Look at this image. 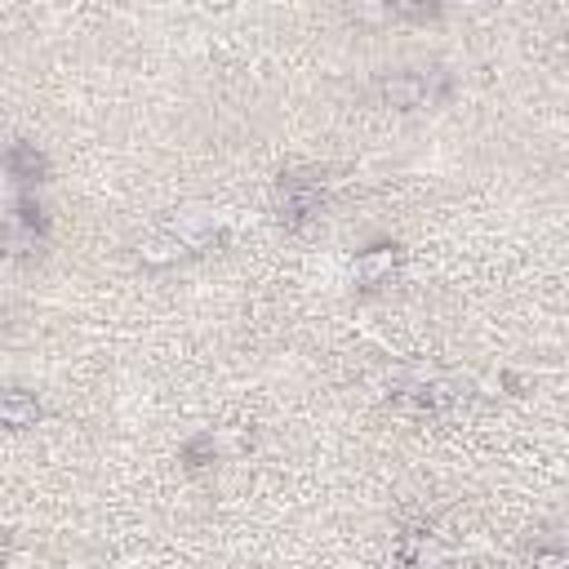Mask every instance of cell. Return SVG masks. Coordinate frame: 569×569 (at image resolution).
Returning a JSON list of instances; mask_svg holds the SVG:
<instances>
[{"mask_svg": "<svg viewBox=\"0 0 569 569\" xmlns=\"http://www.w3.org/2000/svg\"><path fill=\"white\" fill-rule=\"evenodd\" d=\"M0 413H4V422H9V427H36L40 405H36V400H27L22 391H9V396H4V405H0Z\"/></svg>", "mask_w": 569, "mask_h": 569, "instance_id": "4", "label": "cell"}, {"mask_svg": "<svg viewBox=\"0 0 569 569\" xmlns=\"http://www.w3.org/2000/svg\"><path fill=\"white\" fill-rule=\"evenodd\" d=\"M276 209H280V222H284V227H307V222L325 209V182H320V178H302V173L280 178V187H276Z\"/></svg>", "mask_w": 569, "mask_h": 569, "instance_id": "1", "label": "cell"}, {"mask_svg": "<svg viewBox=\"0 0 569 569\" xmlns=\"http://www.w3.org/2000/svg\"><path fill=\"white\" fill-rule=\"evenodd\" d=\"M396 262H400L396 244H378V249H365V253L356 258V280H360V284H369V289H378V284H387V280H391Z\"/></svg>", "mask_w": 569, "mask_h": 569, "instance_id": "2", "label": "cell"}, {"mask_svg": "<svg viewBox=\"0 0 569 569\" xmlns=\"http://www.w3.org/2000/svg\"><path fill=\"white\" fill-rule=\"evenodd\" d=\"M382 93L391 98V107H422L431 98V84L427 76H391L382 80Z\"/></svg>", "mask_w": 569, "mask_h": 569, "instance_id": "3", "label": "cell"}]
</instances>
